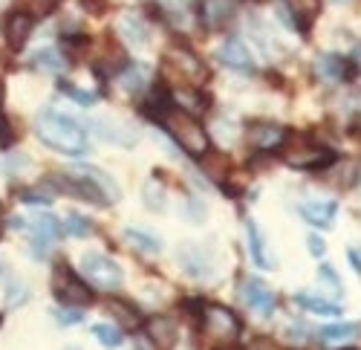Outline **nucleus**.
Wrapping results in <instances>:
<instances>
[{
	"mask_svg": "<svg viewBox=\"0 0 361 350\" xmlns=\"http://www.w3.org/2000/svg\"><path fill=\"white\" fill-rule=\"evenodd\" d=\"M35 133L38 139L47 145V148L58 151V154H67V157H81L87 154V133L84 128L70 119L64 113H41L35 119Z\"/></svg>",
	"mask_w": 361,
	"mask_h": 350,
	"instance_id": "1",
	"label": "nucleus"
},
{
	"mask_svg": "<svg viewBox=\"0 0 361 350\" xmlns=\"http://www.w3.org/2000/svg\"><path fill=\"white\" fill-rule=\"evenodd\" d=\"M159 119H162V125L171 131V136L179 142V148H183L185 154L202 157L208 151V131L202 128V122L197 119L194 113L179 107V110H165Z\"/></svg>",
	"mask_w": 361,
	"mask_h": 350,
	"instance_id": "2",
	"label": "nucleus"
},
{
	"mask_svg": "<svg viewBox=\"0 0 361 350\" xmlns=\"http://www.w3.org/2000/svg\"><path fill=\"white\" fill-rule=\"evenodd\" d=\"M202 333L212 342L234 344L240 339V333H243V322L237 318L234 310H228L223 304H208L202 310Z\"/></svg>",
	"mask_w": 361,
	"mask_h": 350,
	"instance_id": "3",
	"label": "nucleus"
},
{
	"mask_svg": "<svg viewBox=\"0 0 361 350\" xmlns=\"http://www.w3.org/2000/svg\"><path fill=\"white\" fill-rule=\"evenodd\" d=\"M81 275L87 278L90 286L104 289V293L116 289L118 284H122V278H125L122 275V267H118L113 258L99 255V252H84L81 255Z\"/></svg>",
	"mask_w": 361,
	"mask_h": 350,
	"instance_id": "4",
	"label": "nucleus"
},
{
	"mask_svg": "<svg viewBox=\"0 0 361 350\" xmlns=\"http://www.w3.org/2000/svg\"><path fill=\"white\" fill-rule=\"evenodd\" d=\"M52 293L55 298L61 301L64 307H87L93 301V293L87 289V284L67 267V264H58L52 272Z\"/></svg>",
	"mask_w": 361,
	"mask_h": 350,
	"instance_id": "5",
	"label": "nucleus"
},
{
	"mask_svg": "<svg viewBox=\"0 0 361 350\" xmlns=\"http://www.w3.org/2000/svg\"><path fill=\"white\" fill-rule=\"evenodd\" d=\"M240 301H243V307H249L252 313H257L260 318H269L275 313V304H278L275 293L257 278H246L243 284H240Z\"/></svg>",
	"mask_w": 361,
	"mask_h": 350,
	"instance_id": "6",
	"label": "nucleus"
},
{
	"mask_svg": "<svg viewBox=\"0 0 361 350\" xmlns=\"http://www.w3.org/2000/svg\"><path fill=\"white\" fill-rule=\"evenodd\" d=\"M168 64L179 73V78H185L191 87H200L205 78H208V70H205V64L200 61V58L194 55V52H188L185 47H173V49H168Z\"/></svg>",
	"mask_w": 361,
	"mask_h": 350,
	"instance_id": "7",
	"label": "nucleus"
},
{
	"mask_svg": "<svg viewBox=\"0 0 361 350\" xmlns=\"http://www.w3.org/2000/svg\"><path fill=\"white\" fill-rule=\"evenodd\" d=\"M176 260L191 278H208L212 275V255L194 241H188V243H183L176 249Z\"/></svg>",
	"mask_w": 361,
	"mask_h": 350,
	"instance_id": "8",
	"label": "nucleus"
},
{
	"mask_svg": "<svg viewBox=\"0 0 361 350\" xmlns=\"http://www.w3.org/2000/svg\"><path fill=\"white\" fill-rule=\"evenodd\" d=\"M145 333L157 350H173L179 342V327L171 315H150L145 322Z\"/></svg>",
	"mask_w": 361,
	"mask_h": 350,
	"instance_id": "9",
	"label": "nucleus"
},
{
	"mask_svg": "<svg viewBox=\"0 0 361 350\" xmlns=\"http://www.w3.org/2000/svg\"><path fill=\"white\" fill-rule=\"evenodd\" d=\"M333 151L321 148V145H304V148H295L286 154V165L298 168V171H318L333 162Z\"/></svg>",
	"mask_w": 361,
	"mask_h": 350,
	"instance_id": "10",
	"label": "nucleus"
},
{
	"mask_svg": "<svg viewBox=\"0 0 361 350\" xmlns=\"http://www.w3.org/2000/svg\"><path fill=\"white\" fill-rule=\"evenodd\" d=\"M249 142L257 151H275L286 142V128L278 122H255L249 125Z\"/></svg>",
	"mask_w": 361,
	"mask_h": 350,
	"instance_id": "11",
	"label": "nucleus"
},
{
	"mask_svg": "<svg viewBox=\"0 0 361 350\" xmlns=\"http://www.w3.org/2000/svg\"><path fill=\"white\" fill-rule=\"evenodd\" d=\"M217 58H220V61H223L226 67L240 70V73H249V70L255 67L249 47H246L243 41H240V38H226V41L220 44V49H217Z\"/></svg>",
	"mask_w": 361,
	"mask_h": 350,
	"instance_id": "12",
	"label": "nucleus"
},
{
	"mask_svg": "<svg viewBox=\"0 0 361 350\" xmlns=\"http://www.w3.org/2000/svg\"><path fill=\"white\" fill-rule=\"evenodd\" d=\"M315 73H318V78H324L326 84H338V81H347V78L353 76V67H350L347 58L326 52V55H321L318 61H315Z\"/></svg>",
	"mask_w": 361,
	"mask_h": 350,
	"instance_id": "13",
	"label": "nucleus"
},
{
	"mask_svg": "<svg viewBox=\"0 0 361 350\" xmlns=\"http://www.w3.org/2000/svg\"><path fill=\"white\" fill-rule=\"evenodd\" d=\"M246 241H249V255H252L255 264L260 270H275V258L266 252V238L255 220H246Z\"/></svg>",
	"mask_w": 361,
	"mask_h": 350,
	"instance_id": "14",
	"label": "nucleus"
},
{
	"mask_svg": "<svg viewBox=\"0 0 361 350\" xmlns=\"http://www.w3.org/2000/svg\"><path fill=\"white\" fill-rule=\"evenodd\" d=\"M75 174H81L84 180H90L93 183L102 194H104V200L107 203H116L118 197H122V188H118V183L110 177V174H104L102 168H93V165H81V168H75Z\"/></svg>",
	"mask_w": 361,
	"mask_h": 350,
	"instance_id": "15",
	"label": "nucleus"
},
{
	"mask_svg": "<svg viewBox=\"0 0 361 350\" xmlns=\"http://www.w3.org/2000/svg\"><path fill=\"white\" fill-rule=\"evenodd\" d=\"M32 26H35V18L32 15H26V12H12L9 15V20H6V41L15 47V49H20L26 41H29V35H32Z\"/></svg>",
	"mask_w": 361,
	"mask_h": 350,
	"instance_id": "16",
	"label": "nucleus"
},
{
	"mask_svg": "<svg viewBox=\"0 0 361 350\" xmlns=\"http://www.w3.org/2000/svg\"><path fill=\"white\" fill-rule=\"evenodd\" d=\"M336 212H338V206H336V203H329V200H312V203H304V206H300L304 220L312 223V226H321V229L333 226Z\"/></svg>",
	"mask_w": 361,
	"mask_h": 350,
	"instance_id": "17",
	"label": "nucleus"
},
{
	"mask_svg": "<svg viewBox=\"0 0 361 350\" xmlns=\"http://www.w3.org/2000/svg\"><path fill=\"white\" fill-rule=\"evenodd\" d=\"M107 313L116 318L122 330H136V327H142V313H139L130 301H125V298H110V301H107Z\"/></svg>",
	"mask_w": 361,
	"mask_h": 350,
	"instance_id": "18",
	"label": "nucleus"
},
{
	"mask_svg": "<svg viewBox=\"0 0 361 350\" xmlns=\"http://www.w3.org/2000/svg\"><path fill=\"white\" fill-rule=\"evenodd\" d=\"M283 4L300 29H307L321 12V0H283Z\"/></svg>",
	"mask_w": 361,
	"mask_h": 350,
	"instance_id": "19",
	"label": "nucleus"
},
{
	"mask_svg": "<svg viewBox=\"0 0 361 350\" xmlns=\"http://www.w3.org/2000/svg\"><path fill=\"white\" fill-rule=\"evenodd\" d=\"M150 81V70L145 64H130L125 67V73L118 76V87H122L125 93H142Z\"/></svg>",
	"mask_w": 361,
	"mask_h": 350,
	"instance_id": "20",
	"label": "nucleus"
},
{
	"mask_svg": "<svg viewBox=\"0 0 361 350\" xmlns=\"http://www.w3.org/2000/svg\"><path fill=\"white\" fill-rule=\"evenodd\" d=\"M234 12V0H202V20L208 26H220Z\"/></svg>",
	"mask_w": 361,
	"mask_h": 350,
	"instance_id": "21",
	"label": "nucleus"
},
{
	"mask_svg": "<svg viewBox=\"0 0 361 350\" xmlns=\"http://www.w3.org/2000/svg\"><path fill=\"white\" fill-rule=\"evenodd\" d=\"M118 32H122L133 47H145L147 44V29H145V23L136 18V15H122L118 18Z\"/></svg>",
	"mask_w": 361,
	"mask_h": 350,
	"instance_id": "22",
	"label": "nucleus"
},
{
	"mask_svg": "<svg viewBox=\"0 0 361 350\" xmlns=\"http://www.w3.org/2000/svg\"><path fill=\"white\" fill-rule=\"evenodd\" d=\"M125 241L133 249H139L142 255H159L162 252L159 238L157 235H147V231H142V229H125Z\"/></svg>",
	"mask_w": 361,
	"mask_h": 350,
	"instance_id": "23",
	"label": "nucleus"
},
{
	"mask_svg": "<svg viewBox=\"0 0 361 350\" xmlns=\"http://www.w3.org/2000/svg\"><path fill=\"white\" fill-rule=\"evenodd\" d=\"M295 301L304 307L307 313H315V315H324V318H333V315H341L344 313L338 304L326 301V298H318V296H298Z\"/></svg>",
	"mask_w": 361,
	"mask_h": 350,
	"instance_id": "24",
	"label": "nucleus"
},
{
	"mask_svg": "<svg viewBox=\"0 0 361 350\" xmlns=\"http://www.w3.org/2000/svg\"><path fill=\"white\" fill-rule=\"evenodd\" d=\"M200 159H202V168H205V174L212 180H226L228 177V159H226V154L205 151Z\"/></svg>",
	"mask_w": 361,
	"mask_h": 350,
	"instance_id": "25",
	"label": "nucleus"
},
{
	"mask_svg": "<svg viewBox=\"0 0 361 350\" xmlns=\"http://www.w3.org/2000/svg\"><path fill=\"white\" fill-rule=\"evenodd\" d=\"M355 333H358V325L344 322V325H329V327H321V330H318V339H321V342H326V344H336V342H350Z\"/></svg>",
	"mask_w": 361,
	"mask_h": 350,
	"instance_id": "26",
	"label": "nucleus"
},
{
	"mask_svg": "<svg viewBox=\"0 0 361 350\" xmlns=\"http://www.w3.org/2000/svg\"><path fill=\"white\" fill-rule=\"evenodd\" d=\"M58 231H61V223H58L52 215H38L32 220V238H44V241H55Z\"/></svg>",
	"mask_w": 361,
	"mask_h": 350,
	"instance_id": "27",
	"label": "nucleus"
},
{
	"mask_svg": "<svg viewBox=\"0 0 361 350\" xmlns=\"http://www.w3.org/2000/svg\"><path fill=\"white\" fill-rule=\"evenodd\" d=\"M35 67L47 70V73H61L67 67V61L58 49H41V52H35Z\"/></svg>",
	"mask_w": 361,
	"mask_h": 350,
	"instance_id": "28",
	"label": "nucleus"
},
{
	"mask_svg": "<svg viewBox=\"0 0 361 350\" xmlns=\"http://www.w3.org/2000/svg\"><path fill=\"white\" fill-rule=\"evenodd\" d=\"M58 4H61V0H18L20 12L32 15V18H44V15H49Z\"/></svg>",
	"mask_w": 361,
	"mask_h": 350,
	"instance_id": "29",
	"label": "nucleus"
},
{
	"mask_svg": "<svg viewBox=\"0 0 361 350\" xmlns=\"http://www.w3.org/2000/svg\"><path fill=\"white\" fill-rule=\"evenodd\" d=\"M145 206L154 209V212H162V209H165V188H162L157 180H150V183L145 186Z\"/></svg>",
	"mask_w": 361,
	"mask_h": 350,
	"instance_id": "30",
	"label": "nucleus"
},
{
	"mask_svg": "<svg viewBox=\"0 0 361 350\" xmlns=\"http://www.w3.org/2000/svg\"><path fill=\"white\" fill-rule=\"evenodd\" d=\"M64 231H67V235H73V238H87L90 231H93V223H90L87 217H81V215H67Z\"/></svg>",
	"mask_w": 361,
	"mask_h": 350,
	"instance_id": "31",
	"label": "nucleus"
},
{
	"mask_svg": "<svg viewBox=\"0 0 361 350\" xmlns=\"http://www.w3.org/2000/svg\"><path fill=\"white\" fill-rule=\"evenodd\" d=\"M93 336L104 344V347H118V344H122V330H118V327H110V325H93Z\"/></svg>",
	"mask_w": 361,
	"mask_h": 350,
	"instance_id": "32",
	"label": "nucleus"
},
{
	"mask_svg": "<svg viewBox=\"0 0 361 350\" xmlns=\"http://www.w3.org/2000/svg\"><path fill=\"white\" fill-rule=\"evenodd\" d=\"M173 99L179 102V107H183V110H200V107H205L202 104V99H200V93L197 90H188V87H183V90H176L173 93Z\"/></svg>",
	"mask_w": 361,
	"mask_h": 350,
	"instance_id": "33",
	"label": "nucleus"
},
{
	"mask_svg": "<svg viewBox=\"0 0 361 350\" xmlns=\"http://www.w3.org/2000/svg\"><path fill=\"white\" fill-rule=\"evenodd\" d=\"M58 90H61V93H67V96H73V99H75L78 104H84V107L96 102V96H93V93H84V90H75V87H70V84H64V81H61V84H58Z\"/></svg>",
	"mask_w": 361,
	"mask_h": 350,
	"instance_id": "34",
	"label": "nucleus"
},
{
	"mask_svg": "<svg viewBox=\"0 0 361 350\" xmlns=\"http://www.w3.org/2000/svg\"><path fill=\"white\" fill-rule=\"evenodd\" d=\"M6 301H9V307H15V304H23V301H26V289H23V284H20V281H9V286H6Z\"/></svg>",
	"mask_w": 361,
	"mask_h": 350,
	"instance_id": "35",
	"label": "nucleus"
},
{
	"mask_svg": "<svg viewBox=\"0 0 361 350\" xmlns=\"http://www.w3.org/2000/svg\"><path fill=\"white\" fill-rule=\"evenodd\" d=\"M246 350H286L283 344H278L275 339H269V336H255L252 342H249V347Z\"/></svg>",
	"mask_w": 361,
	"mask_h": 350,
	"instance_id": "36",
	"label": "nucleus"
},
{
	"mask_svg": "<svg viewBox=\"0 0 361 350\" xmlns=\"http://www.w3.org/2000/svg\"><path fill=\"white\" fill-rule=\"evenodd\" d=\"M307 243H310V252H312L315 258H321V255L326 252V243H324L318 235H310V238H307Z\"/></svg>",
	"mask_w": 361,
	"mask_h": 350,
	"instance_id": "37",
	"label": "nucleus"
},
{
	"mask_svg": "<svg viewBox=\"0 0 361 350\" xmlns=\"http://www.w3.org/2000/svg\"><path fill=\"white\" fill-rule=\"evenodd\" d=\"M55 318H58V322H61V325H78V322H81V315H78V313H64V310L58 313Z\"/></svg>",
	"mask_w": 361,
	"mask_h": 350,
	"instance_id": "38",
	"label": "nucleus"
},
{
	"mask_svg": "<svg viewBox=\"0 0 361 350\" xmlns=\"http://www.w3.org/2000/svg\"><path fill=\"white\" fill-rule=\"evenodd\" d=\"M347 255H350V260H353V270H355V275H358V278H361V255H358V252H355V249H350V252H347Z\"/></svg>",
	"mask_w": 361,
	"mask_h": 350,
	"instance_id": "39",
	"label": "nucleus"
},
{
	"mask_svg": "<svg viewBox=\"0 0 361 350\" xmlns=\"http://www.w3.org/2000/svg\"><path fill=\"white\" fill-rule=\"evenodd\" d=\"M4 229H6V215H4V209H0V238H4Z\"/></svg>",
	"mask_w": 361,
	"mask_h": 350,
	"instance_id": "40",
	"label": "nucleus"
},
{
	"mask_svg": "<svg viewBox=\"0 0 361 350\" xmlns=\"http://www.w3.org/2000/svg\"><path fill=\"white\" fill-rule=\"evenodd\" d=\"M6 275V267H4V258H0V278H4Z\"/></svg>",
	"mask_w": 361,
	"mask_h": 350,
	"instance_id": "41",
	"label": "nucleus"
},
{
	"mask_svg": "<svg viewBox=\"0 0 361 350\" xmlns=\"http://www.w3.org/2000/svg\"><path fill=\"white\" fill-rule=\"evenodd\" d=\"M0 99H4V81H0Z\"/></svg>",
	"mask_w": 361,
	"mask_h": 350,
	"instance_id": "42",
	"label": "nucleus"
},
{
	"mask_svg": "<svg viewBox=\"0 0 361 350\" xmlns=\"http://www.w3.org/2000/svg\"><path fill=\"white\" fill-rule=\"evenodd\" d=\"M176 4H188V0H176Z\"/></svg>",
	"mask_w": 361,
	"mask_h": 350,
	"instance_id": "43",
	"label": "nucleus"
},
{
	"mask_svg": "<svg viewBox=\"0 0 361 350\" xmlns=\"http://www.w3.org/2000/svg\"><path fill=\"white\" fill-rule=\"evenodd\" d=\"M0 325H4V318H0Z\"/></svg>",
	"mask_w": 361,
	"mask_h": 350,
	"instance_id": "44",
	"label": "nucleus"
},
{
	"mask_svg": "<svg viewBox=\"0 0 361 350\" xmlns=\"http://www.w3.org/2000/svg\"><path fill=\"white\" fill-rule=\"evenodd\" d=\"M358 139H361V136H358Z\"/></svg>",
	"mask_w": 361,
	"mask_h": 350,
	"instance_id": "45",
	"label": "nucleus"
}]
</instances>
